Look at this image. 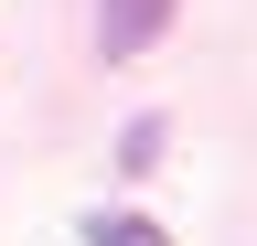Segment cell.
I'll use <instances>...</instances> for the list:
<instances>
[{
    "label": "cell",
    "mask_w": 257,
    "mask_h": 246,
    "mask_svg": "<svg viewBox=\"0 0 257 246\" xmlns=\"http://www.w3.org/2000/svg\"><path fill=\"white\" fill-rule=\"evenodd\" d=\"M161 139H172L161 118H128V129H118V171H150V161H161Z\"/></svg>",
    "instance_id": "obj_2"
},
{
    "label": "cell",
    "mask_w": 257,
    "mask_h": 246,
    "mask_svg": "<svg viewBox=\"0 0 257 246\" xmlns=\"http://www.w3.org/2000/svg\"><path fill=\"white\" fill-rule=\"evenodd\" d=\"M86 246H161V225H140V214H96Z\"/></svg>",
    "instance_id": "obj_3"
},
{
    "label": "cell",
    "mask_w": 257,
    "mask_h": 246,
    "mask_svg": "<svg viewBox=\"0 0 257 246\" xmlns=\"http://www.w3.org/2000/svg\"><path fill=\"white\" fill-rule=\"evenodd\" d=\"M161 33H172V0H96V54H107V65L150 54Z\"/></svg>",
    "instance_id": "obj_1"
}]
</instances>
